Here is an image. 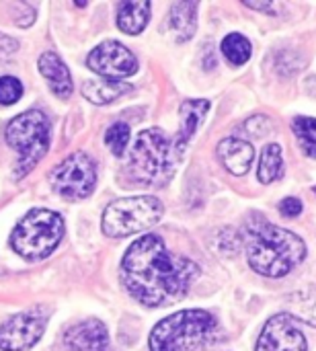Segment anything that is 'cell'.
Here are the masks:
<instances>
[{
    "instance_id": "obj_14",
    "label": "cell",
    "mask_w": 316,
    "mask_h": 351,
    "mask_svg": "<svg viewBox=\"0 0 316 351\" xmlns=\"http://www.w3.org/2000/svg\"><path fill=\"white\" fill-rule=\"evenodd\" d=\"M218 158L228 173L241 177L249 173L255 158V148L241 138H226L218 144Z\"/></svg>"
},
{
    "instance_id": "obj_19",
    "label": "cell",
    "mask_w": 316,
    "mask_h": 351,
    "mask_svg": "<svg viewBox=\"0 0 316 351\" xmlns=\"http://www.w3.org/2000/svg\"><path fill=\"white\" fill-rule=\"evenodd\" d=\"M171 25L179 41L191 39L197 29V2H175L171 8Z\"/></svg>"
},
{
    "instance_id": "obj_16",
    "label": "cell",
    "mask_w": 316,
    "mask_h": 351,
    "mask_svg": "<svg viewBox=\"0 0 316 351\" xmlns=\"http://www.w3.org/2000/svg\"><path fill=\"white\" fill-rule=\"evenodd\" d=\"M150 10H152V4L148 0L121 2L119 10H117V27L127 35H138L148 25Z\"/></svg>"
},
{
    "instance_id": "obj_22",
    "label": "cell",
    "mask_w": 316,
    "mask_h": 351,
    "mask_svg": "<svg viewBox=\"0 0 316 351\" xmlns=\"http://www.w3.org/2000/svg\"><path fill=\"white\" fill-rule=\"evenodd\" d=\"M292 132L298 138L304 154L311 158H316V119L306 117V115H298L292 121Z\"/></svg>"
},
{
    "instance_id": "obj_10",
    "label": "cell",
    "mask_w": 316,
    "mask_h": 351,
    "mask_svg": "<svg viewBox=\"0 0 316 351\" xmlns=\"http://www.w3.org/2000/svg\"><path fill=\"white\" fill-rule=\"evenodd\" d=\"M86 66L103 78L119 80L136 74L138 60L136 56L119 41H103L99 43L86 58Z\"/></svg>"
},
{
    "instance_id": "obj_3",
    "label": "cell",
    "mask_w": 316,
    "mask_h": 351,
    "mask_svg": "<svg viewBox=\"0 0 316 351\" xmlns=\"http://www.w3.org/2000/svg\"><path fill=\"white\" fill-rule=\"evenodd\" d=\"M218 321L212 313L189 308L162 319L148 337L150 351H197L218 337Z\"/></svg>"
},
{
    "instance_id": "obj_15",
    "label": "cell",
    "mask_w": 316,
    "mask_h": 351,
    "mask_svg": "<svg viewBox=\"0 0 316 351\" xmlns=\"http://www.w3.org/2000/svg\"><path fill=\"white\" fill-rule=\"evenodd\" d=\"M39 72L41 76L47 80L49 88L58 95V97H68L72 93V76L68 66L60 60L58 53L53 51H45L39 56Z\"/></svg>"
},
{
    "instance_id": "obj_7",
    "label": "cell",
    "mask_w": 316,
    "mask_h": 351,
    "mask_svg": "<svg viewBox=\"0 0 316 351\" xmlns=\"http://www.w3.org/2000/svg\"><path fill=\"white\" fill-rule=\"evenodd\" d=\"M162 214L165 208L156 197H121L105 208L101 228L109 239H125L152 228L162 218Z\"/></svg>"
},
{
    "instance_id": "obj_26",
    "label": "cell",
    "mask_w": 316,
    "mask_h": 351,
    "mask_svg": "<svg viewBox=\"0 0 316 351\" xmlns=\"http://www.w3.org/2000/svg\"><path fill=\"white\" fill-rule=\"evenodd\" d=\"M280 212L286 218H296L302 214V202L298 197H286L284 202H280Z\"/></svg>"
},
{
    "instance_id": "obj_28",
    "label": "cell",
    "mask_w": 316,
    "mask_h": 351,
    "mask_svg": "<svg viewBox=\"0 0 316 351\" xmlns=\"http://www.w3.org/2000/svg\"><path fill=\"white\" fill-rule=\"evenodd\" d=\"M243 4H245V6H249V8H255V10H263V12L271 10V2H263V4H259V2H253V0H245Z\"/></svg>"
},
{
    "instance_id": "obj_17",
    "label": "cell",
    "mask_w": 316,
    "mask_h": 351,
    "mask_svg": "<svg viewBox=\"0 0 316 351\" xmlns=\"http://www.w3.org/2000/svg\"><path fill=\"white\" fill-rule=\"evenodd\" d=\"M130 90H132V84L119 82V80H109V78H103V80H86L82 84V95L90 103H95V105H109V103H113L115 99L123 97Z\"/></svg>"
},
{
    "instance_id": "obj_6",
    "label": "cell",
    "mask_w": 316,
    "mask_h": 351,
    "mask_svg": "<svg viewBox=\"0 0 316 351\" xmlns=\"http://www.w3.org/2000/svg\"><path fill=\"white\" fill-rule=\"evenodd\" d=\"M4 138L19 154L14 175L25 177L49 148V119L37 109H29L8 121Z\"/></svg>"
},
{
    "instance_id": "obj_1",
    "label": "cell",
    "mask_w": 316,
    "mask_h": 351,
    "mask_svg": "<svg viewBox=\"0 0 316 351\" xmlns=\"http://www.w3.org/2000/svg\"><path fill=\"white\" fill-rule=\"evenodd\" d=\"M119 274L125 290L140 304L160 308L187 296L199 267L189 257L171 253L160 237L144 234L127 247Z\"/></svg>"
},
{
    "instance_id": "obj_5",
    "label": "cell",
    "mask_w": 316,
    "mask_h": 351,
    "mask_svg": "<svg viewBox=\"0 0 316 351\" xmlns=\"http://www.w3.org/2000/svg\"><path fill=\"white\" fill-rule=\"evenodd\" d=\"M64 237V220L51 210H31L10 234V247L27 261H39L53 253Z\"/></svg>"
},
{
    "instance_id": "obj_21",
    "label": "cell",
    "mask_w": 316,
    "mask_h": 351,
    "mask_svg": "<svg viewBox=\"0 0 316 351\" xmlns=\"http://www.w3.org/2000/svg\"><path fill=\"white\" fill-rule=\"evenodd\" d=\"M220 49L224 53V58L234 64V66H243L251 60V53H253V47H251V41L241 35V33H230L222 39L220 43Z\"/></svg>"
},
{
    "instance_id": "obj_11",
    "label": "cell",
    "mask_w": 316,
    "mask_h": 351,
    "mask_svg": "<svg viewBox=\"0 0 316 351\" xmlns=\"http://www.w3.org/2000/svg\"><path fill=\"white\" fill-rule=\"evenodd\" d=\"M257 351H306V337L290 315H276L265 323L257 339Z\"/></svg>"
},
{
    "instance_id": "obj_9",
    "label": "cell",
    "mask_w": 316,
    "mask_h": 351,
    "mask_svg": "<svg viewBox=\"0 0 316 351\" xmlns=\"http://www.w3.org/2000/svg\"><path fill=\"white\" fill-rule=\"evenodd\" d=\"M49 321V313L45 306H33L10 317L0 327V350L2 351H23L35 346Z\"/></svg>"
},
{
    "instance_id": "obj_24",
    "label": "cell",
    "mask_w": 316,
    "mask_h": 351,
    "mask_svg": "<svg viewBox=\"0 0 316 351\" xmlns=\"http://www.w3.org/2000/svg\"><path fill=\"white\" fill-rule=\"evenodd\" d=\"M23 95V84L14 76H0V105H14Z\"/></svg>"
},
{
    "instance_id": "obj_4",
    "label": "cell",
    "mask_w": 316,
    "mask_h": 351,
    "mask_svg": "<svg viewBox=\"0 0 316 351\" xmlns=\"http://www.w3.org/2000/svg\"><path fill=\"white\" fill-rule=\"evenodd\" d=\"M177 160L175 142H171L162 130L150 128L140 132L130 148L127 175L138 185L162 187L173 179Z\"/></svg>"
},
{
    "instance_id": "obj_25",
    "label": "cell",
    "mask_w": 316,
    "mask_h": 351,
    "mask_svg": "<svg viewBox=\"0 0 316 351\" xmlns=\"http://www.w3.org/2000/svg\"><path fill=\"white\" fill-rule=\"evenodd\" d=\"M245 128H247V132H249L251 136H255V138H263L265 134H271L274 123H271V119H269V117H265V115H255V117L247 119Z\"/></svg>"
},
{
    "instance_id": "obj_18",
    "label": "cell",
    "mask_w": 316,
    "mask_h": 351,
    "mask_svg": "<svg viewBox=\"0 0 316 351\" xmlns=\"http://www.w3.org/2000/svg\"><path fill=\"white\" fill-rule=\"evenodd\" d=\"M286 315L316 329V286L302 288L286 298Z\"/></svg>"
},
{
    "instance_id": "obj_23",
    "label": "cell",
    "mask_w": 316,
    "mask_h": 351,
    "mask_svg": "<svg viewBox=\"0 0 316 351\" xmlns=\"http://www.w3.org/2000/svg\"><path fill=\"white\" fill-rule=\"evenodd\" d=\"M130 138H132L130 125L123 123V121L113 123V125L105 132V144L111 148V152H113L115 156H123V152H125V148H127V144H130Z\"/></svg>"
},
{
    "instance_id": "obj_12",
    "label": "cell",
    "mask_w": 316,
    "mask_h": 351,
    "mask_svg": "<svg viewBox=\"0 0 316 351\" xmlns=\"http://www.w3.org/2000/svg\"><path fill=\"white\" fill-rule=\"evenodd\" d=\"M64 346L70 351H109L107 327L97 319H86L64 333Z\"/></svg>"
},
{
    "instance_id": "obj_13",
    "label": "cell",
    "mask_w": 316,
    "mask_h": 351,
    "mask_svg": "<svg viewBox=\"0 0 316 351\" xmlns=\"http://www.w3.org/2000/svg\"><path fill=\"white\" fill-rule=\"evenodd\" d=\"M210 111V101L208 99H187L181 103L179 107V115H181V128L175 140V152L181 158L189 140L193 138V134L197 132V125L204 121L206 113Z\"/></svg>"
},
{
    "instance_id": "obj_8",
    "label": "cell",
    "mask_w": 316,
    "mask_h": 351,
    "mask_svg": "<svg viewBox=\"0 0 316 351\" xmlns=\"http://www.w3.org/2000/svg\"><path fill=\"white\" fill-rule=\"evenodd\" d=\"M49 183L64 199H84L97 185V162L86 152H74L49 173Z\"/></svg>"
},
{
    "instance_id": "obj_2",
    "label": "cell",
    "mask_w": 316,
    "mask_h": 351,
    "mask_svg": "<svg viewBox=\"0 0 316 351\" xmlns=\"http://www.w3.org/2000/svg\"><path fill=\"white\" fill-rule=\"evenodd\" d=\"M243 239L251 269L265 278H284L306 257V245L298 234L267 222L257 212L245 222Z\"/></svg>"
},
{
    "instance_id": "obj_27",
    "label": "cell",
    "mask_w": 316,
    "mask_h": 351,
    "mask_svg": "<svg viewBox=\"0 0 316 351\" xmlns=\"http://www.w3.org/2000/svg\"><path fill=\"white\" fill-rule=\"evenodd\" d=\"M16 47H19V43L14 39H10V37H6V35L0 33V58H6V56L14 53Z\"/></svg>"
},
{
    "instance_id": "obj_20",
    "label": "cell",
    "mask_w": 316,
    "mask_h": 351,
    "mask_svg": "<svg viewBox=\"0 0 316 351\" xmlns=\"http://www.w3.org/2000/svg\"><path fill=\"white\" fill-rule=\"evenodd\" d=\"M284 173V154H282V146L280 144H269L263 148L261 158H259V169H257V177L261 183H274L276 179H280Z\"/></svg>"
}]
</instances>
